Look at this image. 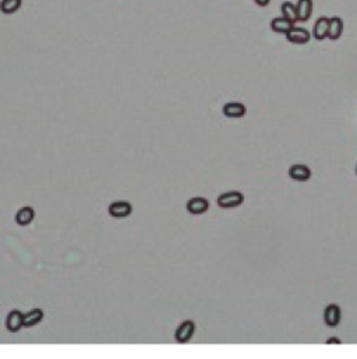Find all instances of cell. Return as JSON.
<instances>
[{
  "label": "cell",
  "instance_id": "1",
  "mask_svg": "<svg viewBox=\"0 0 357 359\" xmlns=\"http://www.w3.org/2000/svg\"><path fill=\"white\" fill-rule=\"evenodd\" d=\"M216 203L220 209H236L244 203V194L240 191H226L218 197Z\"/></svg>",
  "mask_w": 357,
  "mask_h": 359
},
{
  "label": "cell",
  "instance_id": "2",
  "mask_svg": "<svg viewBox=\"0 0 357 359\" xmlns=\"http://www.w3.org/2000/svg\"><path fill=\"white\" fill-rule=\"evenodd\" d=\"M194 333H196V323L193 320H186L177 327V330L174 333V338L180 344H186L193 338Z\"/></svg>",
  "mask_w": 357,
  "mask_h": 359
},
{
  "label": "cell",
  "instance_id": "3",
  "mask_svg": "<svg viewBox=\"0 0 357 359\" xmlns=\"http://www.w3.org/2000/svg\"><path fill=\"white\" fill-rule=\"evenodd\" d=\"M110 217L113 218H127L130 217L132 213V206L126 200H119V202H113L108 209Z\"/></svg>",
  "mask_w": 357,
  "mask_h": 359
},
{
  "label": "cell",
  "instance_id": "4",
  "mask_svg": "<svg viewBox=\"0 0 357 359\" xmlns=\"http://www.w3.org/2000/svg\"><path fill=\"white\" fill-rule=\"evenodd\" d=\"M186 209L187 211L193 215H201L204 213H207L209 209V203H208L207 198L204 197H193L190 198L187 204H186Z\"/></svg>",
  "mask_w": 357,
  "mask_h": 359
},
{
  "label": "cell",
  "instance_id": "5",
  "mask_svg": "<svg viewBox=\"0 0 357 359\" xmlns=\"http://www.w3.org/2000/svg\"><path fill=\"white\" fill-rule=\"evenodd\" d=\"M286 39L290 44H296V45H304L311 39V34L305 28H300V27H293L286 34Z\"/></svg>",
  "mask_w": 357,
  "mask_h": 359
},
{
  "label": "cell",
  "instance_id": "6",
  "mask_svg": "<svg viewBox=\"0 0 357 359\" xmlns=\"http://www.w3.org/2000/svg\"><path fill=\"white\" fill-rule=\"evenodd\" d=\"M6 327L10 333H17L24 327V313L14 309L7 314Z\"/></svg>",
  "mask_w": 357,
  "mask_h": 359
},
{
  "label": "cell",
  "instance_id": "7",
  "mask_svg": "<svg viewBox=\"0 0 357 359\" xmlns=\"http://www.w3.org/2000/svg\"><path fill=\"white\" fill-rule=\"evenodd\" d=\"M289 176L294 182H307L311 178V171L307 165L303 164H294L289 169Z\"/></svg>",
  "mask_w": 357,
  "mask_h": 359
},
{
  "label": "cell",
  "instance_id": "8",
  "mask_svg": "<svg viewBox=\"0 0 357 359\" xmlns=\"http://www.w3.org/2000/svg\"><path fill=\"white\" fill-rule=\"evenodd\" d=\"M324 322L328 327H336L340 322V309L338 305L331 303L324 310Z\"/></svg>",
  "mask_w": 357,
  "mask_h": 359
},
{
  "label": "cell",
  "instance_id": "9",
  "mask_svg": "<svg viewBox=\"0 0 357 359\" xmlns=\"http://www.w3.org/2000/svg\"><path fill=\"white\" fill-rule=\"evenodd\" d=\"M224 115L226 117H231V119H239V117H243L246 115V106L240 102H228V104L224 105Z\"/></svg>",
  "mask_w": 357,
  "mask_h": 359
},
{
  "label": "cell",
  "instance_id": "10",
  "mask_svg": "<svg viewBox=\"0 0 357 359\" xmlns=\"http://www.w3.org/2000/svg\"><path fill=\"white\" fill-rule=\"evenodd\" d=\"M313 0H299L296 5V12H297V21L305 23L308 21L313 14Z\"/></svg>",
  "mask_w": 357,
  "mask_h": 359
},
{
  "label": "cell",
  "instance_id": "11",
  "mask_svg": "<svg viewBox=\"0 0 357 359\" xmlns=\"http://www.w3.org/2000/svg\"><path fill=\"white\" fill-rule=\"evenodd\" d=\"M328 28H329V18L320 17L314 24V29H313V36L323 41L325 38H328Z\"/></svg>",
  "mask_w": 357,
  "mask_h": 359
},
{
  "label": "cell",
  "instance_id": "12",
  "mask_svg": "<svg viewBox=\"0 0 357 359\" xmlns=\"http://www.w3.org/2000/svg\"><path fill=\"white\" fill-rule=\"evenodd\" d=\"M35 218V210L32 207H23L17 211L14 217L16 224L20 226H28Z\"/></svg>",
  "mask_w": 357,
  "mask_h": 359
},
{
  "label": "cell",
  "instance_id": "13",
  "mask_svg": "<svg viewBox=\"0 0 357 359\" xmlns=\"http://www.w3.org/2000/svg\"><path fill=\"white\" fill-rule=\"evenodd\" d=\"M294 27L293 21H290L285 17H277L271 21V29L277 34H288L290 29Z\"/></svg>",
  "mask_w": 357,
  "mask_h": 359
},
{
  "label": "cell",
  "instance_id": "14",
  "mask_svg": "<svg viewBox=\"0 0 357 359\" xmlns=\"http://www.w3.org/2000/svg\"><path fill=\"white\" fill-rule=\"evenodd\" d=\"M342 32H343V20H342L340 17L329 18V28H328L329 39H332V41L339 39Z\"/></svg>",
  "mask_w": 357,
  "mask_h": 359
},
{
  "label": "cell",
  "instance_id": "15",
  "mask_svg": "<svg viewBox=\"0 0 357 359\" xmlns=\"http://www.w3.org/2000/svg\"><path fill=\"white\" fill-rule=\"evenodd\" d=\"M42 320H43L42 309H32L28 313H24V327H34L39 325Z\"/></svg>",
  "mask_w": 357,
  "mask_h": 359
},
{
  "label": "cell",
  "instance_id": "16",
  "mask_svg": "<svg viewBox=\"0 0 357 359\" xmlns=\"http://www.w3.org/2000/svg\"><path fill=\"white\" fill-rule=\"evenodd\" d=\"M23 6V0H2L0 2V12L6 16L14 14Z\"/></svg>",
  "mask_w": 357,
  "mask_h": 359
},
{
  "label": "cell",
  "instance_id": "17",
  "mask_svg": "<svg viewBox=\"0 0 357 359\" xmlns=\"http://www.w3.org/2000/svg\"><path fill=\"white\" fill-rule=\"evenodd\" d=\"M281 12H282V17L288 18L290 21H297V12H296V6L290 2H283L281 6Z\"/></svg>",
  "mask_w": 357,
  "mask_h": 359
},
{
  "label": "cell",
  "instance_id": "18",
  "mask_svg": "<svg viewBox=\"0 0 357 359\" xmlns=\"http://www.w3.org/2000/svg\"><path fill=\"white\" fill-rule=\"evenodd\" d=\"M270 2H271V0H254V3H255V5L259 7L268 6V5H270Z\"/></svg>",
  "mask_w": 357,
  "mask_h": 359
},
{
  "label": "cell",
  "instance_id": "19",
  "mask_svg": "<svg viewBox=\"0 0 357 359\" xmlns=\"http://www.w3.org/2000/svg\"><path fill=\"white\" fill-rule=\"evenodd\" d=\"M327 344H340V340L339 338H336V337H331V338H328Z\"/></svg>",
  "mask_w": 357,
  "mask_h": 359
},
{
  "label": "cell",
  "instance_id": "20",
  "mask_svg": "<svg viewBox=\"0 0 357 359\" xmlns=\"http://www.w3.org/2000/svg\"><path fill=\"white\" fill-rule=\"evenodd\" d=\"M356 175H357V167H356Z\"/></svg>",
  "mask_w": 357,
  "mask_h": 359
}]
</instances>
